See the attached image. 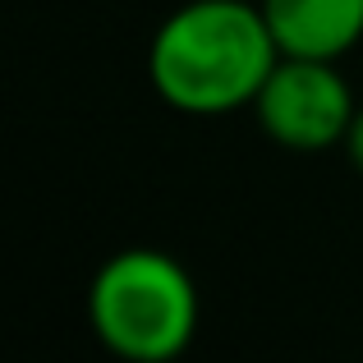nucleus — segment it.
<instances>
[{
    "instance_id": "obj_2",
    "label": "nucleus",
    "mask_w": 363,
    "mask_h": 363,
    "mask_svg": "<svg viewBox=\"0 0 363 363\" xmlns=\"http://www.w3.org/2000/svg\"><path fill=\"white\" fill-rule=\"evenodd\" d=\"M88 322L111 354L166 363L184 354L198 331L194 276L161 248H124L92 276Z\"/></svg>"
},
{
    "instance_id": "obj_3",
    "label": "nucleus",
    "mask_w": 363,
    "mask_h": 363,
    "mask_svg": "<svg viewBox=\"0 0 363 363\" xmlns=\"http://www.w3.org/2000/svg\"><path fill=\"white\" fill-rule=\"evenodd\" d=\"M253 111L267 138L285 152H327L345 143L359 106L350 97V83L336 74V60L281 55L253 97Z\"/></svg>"
},
{
    "instance_id": "obj_4",
    "label": "nucleus",
    "mask_w": 363,
    "mask_h": 363,
    "mask_svg": "<svg viewBox=\"0 0 363 363\" xmlns=\"http://www.w3.org/2000/svg\"><path fill=\"white\" fill-rule=\"evenodd\" d=\"M281 55L340 60L363 37V0H262Z\"/></svg>"
},
{
    "instance_id": "obj_5",
    "label": "nucleus",
    "mask_w": 363,
    "mask_h": 363,
    "mask_svg": "<svg viewBox=\"0 0 363 363\" xmlns=\"http://www.w3.org/2000/svg\"><path fill=\"white\" fill-rule=\"evenodd\" d=\"M340 147L350 152V161H354V170L363 175V106L354 111V120H350V133H345V143Z\"/></svg>"
},
{
    "instance_id": "obj_1",
    "label": "nucleus",
    "mask_w": 363,
    "mask_h": 363,
    "mask_svg": "<svg viewBox=\"0 0 363 363\" xmlns=\"http://www.w3.org/2000/svg\"><path fill=\"white\" fill-rule=\"evenodd\" d=\"M276 60L281 46L262 5L194 0L157 28L147 74L166 106L184 116H230L253 106Z\"/></svg>"
}]
</instances>
